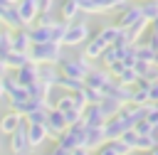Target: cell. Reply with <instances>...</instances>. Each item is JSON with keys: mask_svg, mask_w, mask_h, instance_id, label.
Listing matches in <instances>:
<instances>
[{"mask_svg": "<svg viewBox=\"0 0 158 155\" xmlns=\"http://www.w3.org/2000/svg\"><path fill=\"white\" fill-rule=\"evenodd\" d=\"M30 62L35 64H57L62 59V44L57 42H42V44H32L27 49Z\"/></svg>", "mask_w": 158, "mask_h": 155, "instance_id": "6da1fadb", "label": "cell"}, {"mask_svg": "<svg viewBox=\"0 0 158 155\" xmlns=\"http://www.w3.org/2000/svg\"><path fill=\"white\" fill-rule=\"evenodd\" d=\"M57 69H59L62 76H69V79H79V81H84L86 74H89V69H91V62H89L84 54H81V57H74V59H69V57L62 54V59L57 62Z\"/></svg>", "mask_w": 158, "mask_h": 155, "instance_id": "7a4b0ae2", "label": "cell"}, {"mask_svg": "<svg viewBox=\"0 0 158 155\" xmlns=\"http://www.w3.org/2000/svg\"><path fill=\"white\" fill-rule=\"evenodd\" d=\"M89 37H91V32H89V25H86V22H67L62 44H64V47H79V44L86 42Z\"/></svg>", "mask_w": 158, "mask_h": 155, "instance_id": "3957f363", "label": "cell"}, {"mask_svg": "<svg viewBox=\"0 0 158 155\" xmlns=\"http://www.w3.org/2000/svg\"><path fill=\"white\" fill-rule=\"evenodd\" d=\"M84 135H86V128H84L81 123L67 125V130L57 135V145H62V148H67V150H74V148L84 145Z\"/></svg>", "mask_w": 158, "mask_h": 155, "instance_id": "277c9868", "label": "cell"}, {"mask_svg": "<svg viewBox=\"0 0 158 155\" xmlns=\"http://www.w3.org/2000/svg\"><path fill=\"white\" fill-rule=\"evenodd\" d=\"M138 20H141V2H133V0H128L126 5H121V7H118L116 25H118L121 30H131V27H133Z\"/></svg>", "mask_w": 158, "mask_h": 155, "instance_id": "5b68a950", "label": "cell"}, {"mask_svg": "<svg viewBox=\"0 0 158 155\" xmlns=\"http://www.w3.org/2000/svg\"><path fill=\"white\" fill-rule=\"evenodd\" d=\"M10 153L12 155H30L32 153V145L27 140V121H22L15 133H10Z\"/></svg>", "mask_w": 158, "mask_h": 155, "instance_id": "8992f818", "label": "cell"}, {"mask_svg": "<svg viewBox=\"0 0 158 155\" xmlns=\"http://www.w3.org/2000/svg\"><path fill=\"white\" fill-rule=\"evenodd\" d=\"M131 128H133V125H131L123 116L116 113L114 118H109V121L104 123V135H106V140H118V138H121L126 130H131Z\"/></svg>", "mask_w": 158, "mask_h": 155, "instance_id": "52a82bcc", "label": "cell"}, {"mask_svg": "<svg viewBox=\"0 0 158 155\" xmlns=\"http://www.w3.org/2000/svg\"><path fill=\"white\" fill-rule=\"evenodd\" d=\"M44 128H47V133L52 135V138H57L59 133H64L67 130V121H64V113L62 111H57L54 106L47 111V121H44Z\"/></svg>", "mask_w": 158, "mask_h": 155, "instance_id": "ba28073f", "label": "cell"}, {"mask_svg": "<svg viewBox=\"0 0 158 155\" xmlns=\"http://www.w3.org/2000/svg\"><path fill=\"white\" fill-rule=\"evenodd\" d=\"M15 7H17V15H20V20H22L25 27H30V25L37 20V15H40L37 0H17Z\"/></svg>", "mask_w": 158, "mask_h": 155, "instance_id": "9c48e42d", "label": "cell"}, {"mask_svg": "<svg viewBox=\"0 0 158 155\" xmlns=\"http://www.w3.org/2000/svg\"><path fill=\"white\" fill-rule=\"evenodd\" d=\"M114 76L109 74V69H89V74H86V79H84V86H89V89H99V91H104V86L111 81Z\"/></svg>", "mask_w": 158, "mask_h": 155, "instance_id": "30bf717a", "label": "cell"}, {"mask_svg": "<svg viewBox=\"0 0 158 155\" xmlns=\"http://www.w3.org/2000/svg\"><path fill=\"white\" fill-rule=\"evenodd\" d=\"M104 123H106V118L101 116L99 103H89V106L84 108V113H81V125H84V128H99V125H104Z\"/></svg>", "mask_w": 158, "mask_h": 155, "instance_id": "8fae6325", "label": "cell"}, {"mask_svg": "<svg viewBox=\"0 0 158 155\" xmlns=\"http://www.w3.org/2000/svg\"><path fill=\"white\" fill-rule=\"evenodd\" d=\"M30 47H32V42H30L27 27H20V30H10V49H12V52H27Z\"/></svg>", "mask_w": 158, "mask_h": 155, "instance_id": "7c38bea8", "label": "cell"}, {"mask_svg": "<svg viewBox=\"0 0 158 155\" xmlns=\"http://www.w3.org/2000/svg\"><path fill=\"white\" fill-rule=\"evenodd\" d=\"M37 71H40V64H35V62H27L25 66L15 69L12 74H15V79H17V81H20L22 86H27V84L37 81Z\"/></svg>", "mask_w": 158, "mask_h": 155, "instance_id": "4fadbf2b", "label": "cell"}, {"mask_svg": "<svg viewBox=\"0 0 158 155\" xmlns=\"http://www.w3.org/2000/svg\"><path fill=\"white\" fill-rule=\"evenodd\" d=\"M27 34H30L32 44L52 42V25H32V27H27Z\"/></svg>", "mask_w": 158, "mask_h": 155, "instance_id": "5bb4252c", "label": "cell"}, {"mask_svg": "<svg viewBox=\"0 0 158 155\" xmlns=\"http://www.w3.org/2000/svg\"><path fill=\"white\" fill-rule=\"evenodd\" d=\"M37 81H42L44 86H57L59 81V69L54 64H40V71H37Z\"/></svg>", "mask_w": 158, "mask_h": 155, "instance_id": "9a60e30c", "label": "cell"}, {"mask_svg": "<svg viewBox=\"0 0 158 155\" xmlns=\"http://www.w3.org/2000/svg\"><path fill=\"white\" fill-rule=\"evenodd\" d=\"M25 121V116H20L17 111H10V113H5L2 118H0V133L2 135H10V133H15L17 128H20V123Z\"/></svg>", "mask_w": 158, "mask_h": 155, "instance_id": "2e32d148", "label": "cell"}, {"mask_svg": "<svg viewBox=\"0 0 158 155\" xmlns=\"http://www.w3.org/2000/svg\"><path fill=\"white\" fill-rule=\"evenodd\" d=\"M104 143H106L104 125H99V128H86V135H84V148H89V150H99Z\"/></svg>", "mask_w": 158, "mask_h": 155, "instance_id": "e0dca14e", "label": "cell"}, {"mask_svg": "<svg viewBox=\"0 0 158 155\" xmlns=\"http://www.w3.org/2000/svg\"><path fill=\"white\" fill-rule=\"evenodd\" d=\"M47 135H49V133H47V128H44V123H27V140H30V145H32V150H35L37 145H42Z\"/></svg>", "mask_w": 158, "mask_h": 155, "instance_id": "ac0fdd59", "label": "cell"}, {"mask_svg": "<svg viewBox=\"0 0 158 155\" xmlns=\"http://www.w3.org/2000/svg\"><path fill=\"white\" fill-rule=\"evenodd\" d=\"M106 47H109V44H106L99 34H94V37H89V44H86V49H84V57H86L89 62H91V59H99Z\"/></svg>", "mask_w": 158, "mask_h": 155, "instance_id": "d6986e66", "label": "cell"}, {"mask_svg": "<svg viewBox=\"0 0 158 155\" xmlns=\"http://www.w3.org/2000/svg\"><path fill=\"white\" fill-rule=\"evenodd\" d=\"M79 12H81V10H79V2H77V0H62V5H59V20L74 22Z\"/></svg>", "mask_w": 158, "mask_h": 155, "instance_id": "ffe728a7", "label": "cell"}, {"mask_svg": "<svg viewBox=\"0 0 158 155\" xmlns=\"http://www.w3.org/2000/svg\"><path fill=\"white\" fill-rule=\"evenodd\" d=\"M2 62H5V66L7 69H20V66H25L27 62H30V57H27V52H7L5 57H2Z\"/></svg>", "mask_w": 158, "mask_h": 155, "instance_id": "44dd1931", "label": "cell"}, {"mask_svg": "<svg viewBox=\"0 0 158 155\" xmlns=\"http://www.w3.org/2000/svg\"><path fill=\"white\" fill-rule=\"evenodd\" d=\"M96 155H128V148H126L121 140H106V143L96 150Z\"/></svg>", "mask_w": 158, "mask_h": 155, "instance_id": "7402d4cb", "label": "cell"}, {"mask_svg": "<svg viewBox=\"0 0 158 155\" xmlns=\"http://www.w3.org/2000/svg\"><path fill=\"white\" fill-rule=\"evenodd\" d=\"M121 106H123V103H118L116 98H109V96H104V98L99 101V108H101V116H104L106 121H109V118H114V116H116V113L121 111Z\"/></svg>", "mask_w": 158, "mask_h": 155, "instance_id": "603a6c76", "label": "cell"}, {"mask_svg": "<svg viewBox=\"0 0 158 155\" xmlns=\"http://www.w3.org/2000/svg\"><path fill=\"white\" fill-rule=\"evenodd\" d=\"M141 17L151 25L158 17V0H141Z\"/></svg>", "mask_w": 158, "mask_h": 155, "instance_id": "cb8c5ba5", "label": "cell"}, {"mask_svg": "<svg viewBox=\"0 0 158 155\" xmlns=\"http://www.w3.org/2000/svg\"><path fill=\"white\" fill-rule=\"evenodd\" d=\"M158 145V135L156 133H148V135H138L136 138V150L138 153H148V150H153Z\"/></svg>", "mask_w": 158, "mask_h": 155, "instance_id": "d4e9b609", "label": "cell"}, {"mask_svg": "<svg viewBox=\"0 0 158 155\" xmlns=\"http://www.w3.org/2000/svg\"><path fill=\"white\" fill-rule=\"evenodd\" d=\"M96 34H99V37H101L106 44H114V42L118 39V34H121V27H118V25H104V27H101Z\"/></svg>", "mask_w": 158, "mask_h": 155, "instance_id": "484cf974", "label": "cell"}, {"mask_svg": "<svg viewBox=\"0 0 158 155\" xmlns=\"http://www.w3.org/2000/svg\"><path fill=\"white\" fill-rule=\"evenodd\" d=\"M114 79H116L118 84H123V86H131V89H133V86L138 84V79H141V76L136 74V69H133V66H126V69H123L118 76H114Z\"/></svg>", "mask_w": 158, "mask_h": 155, "instance_id": "4316f807", "label": "cell"}, {"mask_svg": "<svg viewBox=\"0 0 158 155\" xmlns=\"http://www.w3.org/2000/svg\"><path fill=\"white\" fill-rule=\"evenodd\" d=\"M57 86L67 89L69 93H77V91H81V89H84V81H79V79H69V76H62V74H59V81H57Z\"/></svg>", "mask_w": 158, "mask_h": 155, "instance_id": "83f0119b", "label": "cell"}, {"mask_svg": "<svg viewBox=\"0 0 158 155\" xmlns=\"http://www.w3.org/2000/svg\"><path fill=\"white\" fill-rule=\"evenodd\" d=\"M128 0H94V5H96V10L99 12H106V10H118L121 5H126Z\"/></svg>", "mask_w": 158, "mask_h": 155, "instance_id": "f1b7e54d", "label": "cell"}, {"mask_svg": "<svg viewBox=\"0 0 158 155\" xmlns=\"http://www.w3.org/2000/svg\"><path fill=\"white\" fill-rule=\"evenodd\" d=\"M136 138H138V133H136V130L131 128V130H126V133H123V135H121L118 140H121V143H123V145L128 148V153H131V150H136Z\"/></svg>", "mask_w": 158, "mask_h": 155, "instance_id": "f546056e", "label": "cell"}, {"mask_svg": "<svg viewBox=\"0 0 158 155\" xmlns=\"http://www.w3.org/2000/svg\"><path fill=\"white\" fill-rule=\"evenodd\" d=\"M133 130H136L138 135H148V133H156V128H153V125H151V123H148L146 118H141V121H138V123L133 125Z\"/></svg>", "mask_w": 158, "mask_h": 155, "instance_id": "4dcf8cb0", "label": "cell"}, {"mask_svg": "<svg viewBox=\"0 0 158 155\" xmlns=\"http://www.w3.org/2000/svg\"><path fill=\"white\" fill-rule=\"evenodd\" d=\"M148 101L151 103H158V79L148 84Z\"/></svg>", "mask_w": 158, "mask_h": 155, "instance_id": "1f68e13d", "label": "cell"}, {"mask_svg": "<svg viewBox=\"0 0 158 155\" xmlns=\"http://www.w3.org/2000/svg\"><path fill=\"white\" fill-rule=\"evenodd\" d=\"M47 155H72V150H67V148H62V145H52V150H49Z\"/></svg>", "mask_w": 158, "mask_h": 155, "instance_id": "d6a6232c", "label": "cell"}, {"mask_svg": "<svg viewBox=\"0 0 158 155\" xmlns=\"http://www.w3.org/2000/svg\"><path fill=\"white\" fill-rule=\"evenodd\" d=\"M72 155H91V150H89V148H84V145H79V148H74V150H72Z\"/></svg>", "mask_w": 158, "mask_h": 155, "instance_id": "836d02e7", "label": "cell"}, {"mask_svg": "<svg viewBox=\"0 0 158 155\" xmlns=\"http://www.w3.org/2000/svg\"><path fill=\"white\" fill-rule=\"evenodd\" d=\"M148 30H151V32H156V34H158V17H156V20H153V22H151V25H148Z\"/></svg>", "mask_w": 158, "mask_h": 155, "instance_id": "e575fe53", "label": "cell"}, {"mask_svg": "<svg viewBox=\"0 0 158 155\" xmlns=\"http://www.w3.org/2000/svg\"><path fill=\"white\" fill-rule=\"evenodd\" d=\"M5 74H7V66H5V62H2V59H0V79H2V76H5Z\"/></svg>", "mask_w": 158, "mask_h": 155, "instance_id": "d590c367", "label": "cell"}, {"mask_svg": "<svg viewBox=\"0 0 158 155\" xmlns=\"http://www.w3.org/2000/svg\"><path fill=\"white\" fill-rule=\"evenodd\" d=\"M148 155H158V145H156L153 150H148Z\"/></svg>", "mask_w": 158, "mask_h": 155, "instance_id": "8d00e7d4", "label": "cell"}, {"mask_svg": "<svg viewBox=\"0 0 158 155\" xmlns=\"http://www.w3.org/2000/svg\"><path fill=\"white\" fill-rule=\"evenodd\" d=\"M2 2H7V5H15V2H17V0H2Z\"/></svg>", "mask_w": 158, "mask_h": 155, "instance_id": "74e56055", "label": "cell"}, {"mask_svg": "<svg viewBox=\"0 0 158 155\" xmlns=\"http://www.w3.org/2000/svg\"><path fill=\"white\" fill-rule=\"evenodd\" d=\"M2 93H5V89H2V81H0V98H2Z\"/></svg>", "mask_w": 158, "mask_h": 155, "instance_id": "f35d334b", "label": "cell"}, {"mask_svg": "<svg viewBox=\"0 0 158 155\" xmlns=\"http://www.w3.org/2000/svg\"><path fill=\"white\" fill-rule=\"evenodd\" d=\"M156 106H158V103H156Z\"/></svg>", "mask_w": 158, "mask_h": 155, "instance_id": "ab89813d", "label": "cell"}]
</instances>
